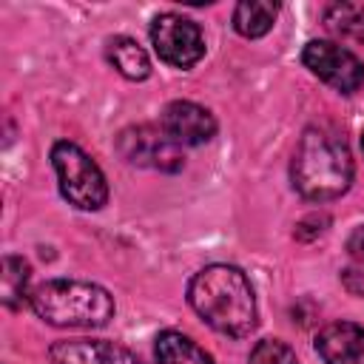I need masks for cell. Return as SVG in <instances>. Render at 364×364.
<instances>
[{"label":"cell","instance_id":"cell-8","mask_svg":"<svg viewBox=\"0 0 364 364\" xmlns=\"http://www.w3.org/2000/svg\"><path fill=\"white\" fill-rule=\"evenodd\" d=\"M162 128L176 145H205L216 134V119L208 108L191 100H176L165 108Z\"/></svg>","mask_w":364,"mask_h":364},{"label":"cell","instance_id":"cell-3","mask_svg":"<svg viewBox=\"0 0 364 364\" xmlns=\"http://www.w3.org/2000/svg\"><path fill=\"white\" fill-rule=\"evenodd\" d=\"M28 307L51 327H105L114 318V296L82 279H48L31 287Z\"/></svg>","mask_w":364,"mask_h":364},{"label":"cell","instance_id":"cell-7","mask_svg":"<svg viewBox=\"0 0 364 364\" xmlns=\"http://www.w3.org/2000/svg\"><path fill=\"white\" fill-rule=\"evenodd\" d=\"M119 154L131 165L156 168V171H165V173H176L185 165L182 145H176L165 134V128H154V125L125 128L119 134Z\"/></svg>","mask_w":364,"mask_h":364},{"label":"cell","instance_id":"cell-12","mask_svg":"<svg viewBox=\"0 0 364 364\" xmlns=\"http://www.w3.org/2000/svg\"><path fill=\"white\" fill-rule=\"evenodd\" d=\"M276 14H279V6L276 3H264V0H245L233 9V28L247 37V40H256V37H264L273 23H276Z\"/></svg>","mask_w":364,"mask_h":364},{"label":"cell","instance_id":"cell-15","mask_svg":"<svg viewBox=\"0 0 364 364\" xmlns=\"http://www.w3.org/2000/svg\"><path fill=\"white\" fill-rule=\"evenodd\" d=\"M324 23L333 34L364 43V6L358 3H333L324 9Z\"/></svg>","mask_w":364,"mask_h":364},{"label":"cell","instance_id":"cell-13","mask_svg":"<svg viewBox=\"0 0 364 364\" xmlns=\"http://www.w3.org/2000/svg\"><path fill=\"white\" fill-rule=\"evenodd\" d=\"M108 60L125 80H145L151 74V60L145 48L131 37H114L108 43Z\"/></svg>","mask_w":364,"mask_h":364},{"label":"cell","instance_id":"cell-5","mask_svg":"<svg viewBox=\"0 0 364 364\" xmlns=\"http://www.w3.org/2000/svg\"><path fill=\"white\" fill-rule=\"evenodd\" d=\"M151 46L156 57L173 68H191L205 57L202 28L173 11H165L151 23Z\"/></svg>","mask_w":364,"mask_h":364},{"label":"cell","instance_id":"cell-18","mask_svg":"<svg viewBox=\"0 0 364 364\" xmlns=\"http://www.w3.org/2000/svg\"><path fill=\"white\" fill-rule=\"evenodd\" d=\"M361 148H364V134H361Z\"/></svg>","mask_w":364,"mask_h":364},{"label":"cell","instance_id":"cell-17","mask_svg":"<svg viewBox=\"0 0 364 364\" xmlns=\"http://www.w3.org/2000/svg\"><path fill=\"white\" fill-rule=\"evenodd\" d=\"M347 250H350V256L355 259V264L364 270V225L355 228V230L350 233V239H347Z\"/></svg>","mask_w":364,"mask_h":364},{"label":"cell","instance_id":"cell-2","mask_svg":"<svg viewBox=\"0 0 364 364\" xmlns=\"http://www.w3.org/2000/svg\"><path fill=\"white\" fill-rule=\"evenodd\" d=\"M290 179L310 202L341 196L353 182V156L344 139L327 128H307L296 145Z\"/></svg>","mask_w":364,"mask_h":364},{"label":"cell","instance_id":"cell-10","mask_svg":"<svg viewBox=\"0 0 364 364\" xmlns=\"http://www.w3.org/2000/svg\"><path fill=\"white\" fill-rule=\"evenodd\" d=\"M316 350L324 364H364V327L333 321L316 336Z\"/></svg>","mask_w":364,"mask_h":364},{"label":"cell","instance_id":"cell-6","mask_svg":"<svg viewBox=\"0 0 364 364\" xmlns=\"http://www.w3.org/2000/svg\"><path fill=\"white\" fill-rule=\"evenodd\" d=\"M301 63L341 94H353L364 85V63L333 40H310L301 51Z\"/></svg>","mask_w":364,"mask_h":364},{"label":"cell","instance_id":"cell-14","mask_svg":"<svg viewBox=\"0 0 364 364\" xmlns=\"http://www.w3.org/2000/svg\"><path fill=\"white\" fill-rule=\"evenodd\" d=\"M28 279H31V267L26 259L20 256H3V273H0V290H3V301L6 307H20L23 301H28Z\"/></svg>","mask_w":364,"mask_h":364},{"label":"cell","instance_id":"cell-16","mask_svg":"<svg viewBox=\"0 0 364 364\" xmlns=\"http://www.w3.org/2000/svg\"><path fill=\"white\" fill-rule=\"evenodd\" d=\"M247 364H299V361H296V353H293L284 341H279V338H264V341H259V344L250 350Z\"/></svg>","mask_w":364,"mask_h":364},{"label":"cell","instance_id":"cell-9","mask_svg":"<svg viewBox=\"0 0 364 364\" xmlns=\"http://www.w3.org/2000/svg\"><path fill=\"white\" fill-rule=\"evenodd\" d=\"M54 364H145L128 347L102 338H71L57 341L48 350Z\"/></svg>","mask_w":364,"mask_h":364},{"label":"cell","instance_id":"cell-11","mask_svg":"<svg viewBox=\"0 0 364 364\" xmlns=\"http://www.w3.org/2000/svg\"><path fill=\"white\" fill-rule=\"evenodd\" d=\"M154 355H156V364H213L205 347H199L193 338L176 330H162L156 336Z\"/></svg>","mask_w":364,"mask_h":364},{"label":"cell","instance_id":"cell-1","mask_svg":"<svg viewBox=\"0 0 364 364\" xmlns=\"http://www.w3.org/2000/svg\"><path fill=\"white\" fill-rule=\"evenodd\" d=\"M188 301L205 324L230 338H245L256 327V296L247 276L233 264H208L188 282Z\"/></svg>","mask_w":364,"mask_h":364},{"label":"cell","instance_id":"cell-4","mask_svg":"<svg viewBox=\"0 0 364 364\" xmlns=\"http://www.w3.org/2000/svg\"><path fill=\"white\" fill-rule=\"evenodd\" d=\"M51 165L60 193L80 210H100L108 202V182L100 165L74 142L60 139L51 145Z\"/></svg>","mask_w":364,"mask_h":364}]
</instances>
